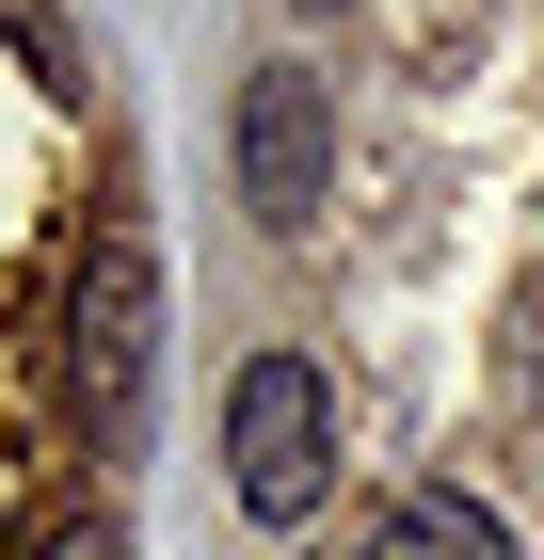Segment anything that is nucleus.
Returning a JSON list of instances; mask_svg holds the SVG:
<instances>
[{"mask_svg":"<svg viewBox=\"0 0 544 560\" xmlns=\"http://www.w3.org/2000/svg\"><path fill=\"white\" fill-rule=\"evenodd\" d=\"M65 400H81L96 448H144V400H161V241L128 209L65 272Z\"/></svg>","mask_w":544,"mask_h":560,"instance_id":"nucleus-1","label":"nucleus"},{"mask_svg":"<svg viewBox=\"0 0 544 560\" xmlns=\"http://www.w3.org/2000/svg\"><path fill=\"white\" fill-rule=\"evenodd\" d=\"M224 480H241L256 528H304L336 497V369L321 352H256L224 385Z\"/></svg>","mask_w":544,"mask_h":560,"instance_id":"nucleus-2","label":"nucleus"},{"mask_svg":"<svg viewBox=\"0 0 544 560\" xmlns=\"http://www.w3.org/2000/svg\"><path fill=\"white\" fill-rule=\"evenodd\" d=\"M241 209L256 224H321L336 209V81L321 65H256L241 81Z\"/></svg>","mask_w":544,"mask_h":560,"instance_id":"nucleus-3","label":"nucleus"},{"mask_svg":"<svg viewBox=\"0 0 544 560\" xmlns=\"http://www.w3.org/2000/svg\"><path fill=\"white\" fill-rule=\"evenodd\" d=\"M369 560H512V528L481 513V497H449V480H432V497H401V513L369 528Z\"/></svg>","mask_w":544,"mask_h":560,"instance_id":"nucleus-4","label":"nucleus"},{"mask_svg":"<svg viewBox=\"0 0 544 560\" xmlns=\"http://www.w3.org/2000/svg\"><path fill=\"white\" fill-rule=\"evenodd\" d=\"M33 560H128V528H113V513H48Z\"/></svg>","mask_w":544,"mask_h":560,"instance_id":"nucleus-5","label":"nucleus"},{"mask_svg":"<svg viewBox=\"0 0 544 560\" xmlns=\"http://www.w3.org/2000/svg\"><path fill=\"white\" fill-rule=\"evenodd\" d=\"M512 400L544 417V304H529V337H512Z\"/></svg>","mask_w":544,"mask_h":560,"instance_id":"nucleus-6","label":"nucleus"}]
</instances>
